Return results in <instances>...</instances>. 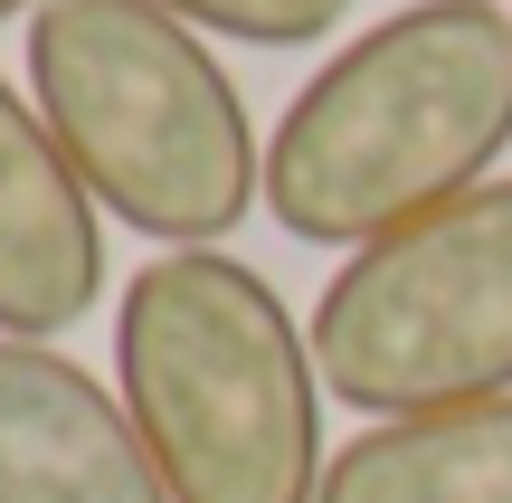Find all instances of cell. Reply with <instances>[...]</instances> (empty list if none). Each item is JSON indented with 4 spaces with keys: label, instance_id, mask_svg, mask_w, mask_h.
Returning a JSON list of instances; mask_svg holds the SVG:
<instances>
[{
    "label": "cell",
    "instance_id": "cell-1",
    "mask_svg": "<svg viewBox=\"0 0 512 503\" xmlns=\"http://www.w3.org/2000/svg\"><path fill=\"white\" fill-rule=\"evenodd\" d=\"M512 152V0H408L294 86L266 209L304 247H370L494 181Z\"/></svg>",
    "mask_w": 512,
    "mask_h": 503
},
{
    "label": "cell",
    "instance_id": "cell-7",
    "mask_svg": "<svg viewBox=\"0 0 512 503\" xmlns=\"http://www.w3.org/2000/svg\"><path fill=\"white\" fill-rule=\"evenodd\" d=\"M313 503H512V399L370 418L351 447H332Z\"/></svg>",
    "mask_w": 512,
    "mask_h": 503
},
{
    "label": "cell",
    "instance_id": "cell-6",
    "mask_svg": "<svg viewBox=\"0 0 512 503\" xmlns=\"http://www.w3.org/2000/svg\"><path fill=\"white\" fill-rule=\"evenodd\" d=\"M105 295V209L57 152L29 86L0 76V333L57 342Z\"/></svg>",
    "mask_w": 512,
    "mask_h": 503
},
{
    "label": "cell",
    "instance_id": "cell-4",
    "mask_svg": "<svg viewBox=\"0 0 512 503\" xmlns=\"http://www.w3.org/2000/svg\"><path fill=\"white\" fill-rule=\"evenodd\" d=\"M304 333L323 390L361 418L512 399V181L351 247Z\"/></svg>",
    "mask_w": 512,
    "mask_h": 503
},
{
    "label": "cell",
    "instance_id": "cell-5",
    "mask_svg": "<svg viewBox=\"0 0 512 503\" xmlns=\"http://www.w3.org/2000/svg\"><path fill=\"white\" fill-rule=\"evenodd\" d=\"M0 503H171L124 390L57 342L0 333Z\"/></svg>",
    "mask_w": 512,
    "mask_h": 503
},
{
    "label": "cell",
    "instance_id": "cell-2",
    "mask_svg": "<svg viewBox=\"0 0 512 503\" xmlns=\"http://www.w3.org/2000/svg\"><path fill=\"white\" fill-rule=\"evenodd\" d=\"M114 390L171 503L323 494V361L266 276L228 247H162L114 304Z\"/></svg>",
    "mask_w": 512,
    "mask_h": 503
},
{
    "label": "cell",
    "instance_id": "cell-3",
    "mask_svg": "<svg viewBox=\"0 0 512 503\" xmlns=\"http://www.w3.org/2000/svg\"><path fill=\"white\" fill-rule=\"evenodd\" d=\"M29 105L95 209L162 247H219L266 200V143L238 76L152 0H38Z\"/></svg>",
    "mask_w": 512,
    "mask_h": 503
},
{
    "label": "cell",
    "instance_id": "cell-8",
    "mask_svg": "<svg viewBox=\"0 0 512 503\" xmlns=\"http://www.w3.org/2000/svg\"><path fill=\"white\" fill-rule=\"evenodd\" d=\"M152 10L190 19L200 38H238V48H313L342 29L351 0H152Z\"/></svg>",
    "mask_w": 512,
    "mask_h": 503
},
{
    "label": "cell",
    "instance_id": "cell-9",
    "mask_svg": "<svg viewBox=\"0 0 512 503\" xmlns=\"http://www.w3.org/2000/svg\"><path fill=\"white\" fill-rule=\"evenodd\" d=\"M0 19H38V0H0Z\"/></svg>",
    "mask_w": 512,
    "mask_h": 503
}]
</instances>
